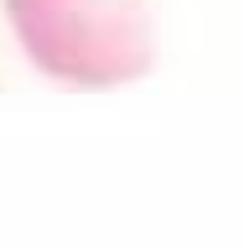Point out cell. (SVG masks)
<instances>
[{
    "label": "cell",
    "instance_id": "6da1fadb",
    "mask_svg": "<svg viewBox=\"0 0 244 250\" xmlns=\"http://www.w3.org/2000/svg\"><path fill=\"white\" fill-rule=\"evenodd\" d=\"M5 16L47 78L109 89L151 68L146 0H5Z\"/></svg>",
    "mask_w": 244,
    "mask_h": 250
}]
</instances>
